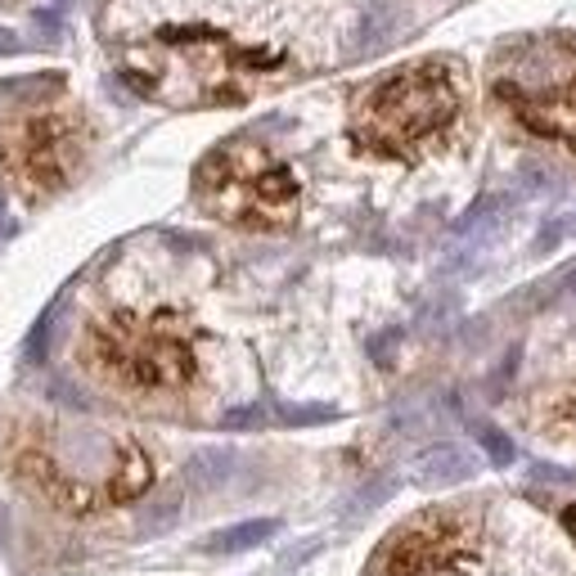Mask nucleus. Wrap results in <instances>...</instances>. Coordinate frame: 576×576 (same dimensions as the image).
<instances>
[{
	"label": "nucleus",
	"mask_w": 576,
	"mask_h": 576,
	"mask_svg": "<svg viewBox=\"0 0 576 576\" xmlns=\"http://www.w3.org/2000/svg\"><path fill=\"white\" fill-rule=\"evenodd\" d=\"M123 73L136 90L167 104H234L248 100L253 86L280 68L276 54L239 50L203 27H167L149 41L123 50Z\"/></svg>",
	"instance_id": "1"
},
{
	"label": "nucleus",
	"mask_w": 576,
	"mask_h": 576,
	"mask_svg": "<svg viewBox=\"0 0 576 576\" xmlns=\"http://www.w3.org/2000/svg\"><path fill=\"white\" fill-rule=\"evenodd\" d=\"M460 117V86L446 64H410L374 81L351 113L360 149L383 158H414L433 136Z\"/></svg>",
	"instance_id": "2"
},
{
	"label": "nucleus",
	"mask_w": 576,
	"mask_h": 576,
	"mask_svg": "<svg viewBox=\"0 0 576 576\" xmlns=\"http://www.w3.org/2000/svg\"><path fill=\"white\" fill-rule=\"evenodd\" d=\"M203 212L244 230H280L297 217V180L257 140H226L194 176Z\"/></svg>",
	"instance_id": "3"
},
{
	"label": "nucleus",
	"mask_w": 576,
	"mask_h": 576,
	"mask_svg": "<svg viewBox=\"0 0 576 576\" xmlns=\"http://www.w3.org/2000/svg\"><path fill=\"white\" fill-rule=\"evenodd\" d=\"M86 360L131 392H180L194 379V347L176 316L117 311L86 333Z\"/></svg>",
	"instance_id": "4"
},
{
	"label": "nucleus",
	"mask_w": 576,
	"mask_h": 576,
	"mask_svg": "<svg viewBox=\"0 0 576 576\" xmlns=\"http://www.w3.org/2000/svg\"><path fill=\"white\" fill-rule=\"evenodd\" d=\"M496 100L513 123L576 154V37H545L496 68Z\"/></svg>",
	"instance_id": "5"
},
{
	"label": "nucleus",
	"mask_w": 576,
	"mask_h": 576,
	"mask_svg": "<svg viewBox=\"0 0 576 576\" xmlns=\"http://www.w3.org/2000/svg\"><path fill=\"white\" fill-rule=\"evenodd\" d=\"M86 154V131L73 113L27 108L0 117V163L27 194L64 190Z\"/></svg>",
	"instance_id": "6"
},
{
	"label": "nucleus",
	"mask_w": 576,
	"mask_h": 576,
	"mask_svg": "<svg viewBox=\"0 0 576 576\" xmlns=\"http://www.w3.org/2000/svg\"><path fill=\"white\" fill-rule=\"evenodd\" d=\"M477 545V523L460 509H433L387 540V576H441L464 563Z\"/></svg>",
	"instance_id": "7"
},
{
	"label": "nucleus",
	"mask_w": 576,
	"mask_h": 576,
	"mask_svg": "<svg viewBox=\"0 0 576 576\" xmlns=\"http://www.w3.org/2000/svg\"><path fill=\"white\" fill-rule=\"evenodd\" d=\"M473 460L464 450H455V446H437V450H428L419 460V482H433V487H441V482H464V477H473Z\"/></svg>",
	"instance_id": "8"
},
{
	"label": "nucleus",
	"mask_w": 576,
	"mask_h": 576,
	"mask_svg": "<svg viewBox=\"0 0 576 576\" xmlns=\"http://www.w3.org/2000/svg\"><path fill=\"white\" fill-rule=\"evenodd\" d=\"M266 536H276V523L261 519V523H244V527H230V532H217L207 540V550L217 554H234V550H253V545H261Z\"/></svg>",
	"instance_id": "9"
},
{
	"label": "nucleus",
	"mask_w": 576,
	"mask_h": 576,
	"mask_svg": "<svg viewBox=\"0 0 576 576\" xmlns=\"http://www.w3.org/2000/svg\"><path fill=\"white\" fill-rule=\"evenodd\" d=\"M473 433H477L482 450H487V455H491V464H496V469L513 464V455H519V450H513V441H509V437H504L500 428H491V423H473Z\"/></svg>",
	"instance_id": "10"
},
{
	"label": "nucleus",
	"mask_w": 576,
	"mask_h": 576,
	"mask_svg": "<svg viewBox=\"0 0 576 576\" xmlns=\"http://www.w3.org/2000/svg\"><path fill=\"white\" fill-rule=\"evenodd\" d=\"M567 234H576V212H572V217H559V221H550V226H545L540 230V253H550L554 244H559V239H567Z\"/></svg>",
	"instance_id": "11"
},
{
	"label": "nucleus",
	"mask_w": 576,
	"mask_h": 576,
	"mask_svg": "<svg viewBox=\"0 0 576 576\" xmlns=\"http://www.w3.org/2000/svg\"><path fill=\"white\" fill-rule=\"evenodd\" d=\"M0 50H18V37L5 33V27H0Z\"/></svg>",
	"instance_id": "12"
},
{
	"label": "nucleus",
	"mask_w": 576,
	"mask_h": 576,
	"mask_svg": "<svg viewBox=\"0 0 576 576\" xmlns=\"http://www.w3.org/2000/svg\"><path fill=\"white\" fill-rule=\"evenodd\" d=\"M563 523H567V532L576 536V504H572V509H563Z\"/></svg>",
	"instance_id": "13"
}]
</instances>
